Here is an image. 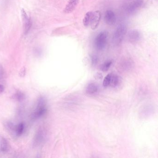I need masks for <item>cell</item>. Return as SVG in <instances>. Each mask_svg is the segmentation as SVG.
Returning <instances> with one entry per match:
<instances>
[{
  "label": "cell",
  "instance_id": "1",
  "mask_svg": "<svg viewBox=\"0 0 158 158\" xmlns=\"http://www.w3.org/2000/svg\"><path fill=\"white\" fill-rule=\"evenodd\" d=\"M47 101L43 97H40L37 102L35 109L32 113L31 119L36 120L42 117L47 112Z\"/></svg>",
  "mask_w": 158,
  "mask_h": 158
},
{
  "label": "cell",
  "instance_id": "2",
  "mask_svg": "<svg viewBox=\"0 0 158 158\" xmlns=\"http://www.w3.org/2000/svg\"><path fill=\"white\" fill-rule=\"evenodd\" d=\"M47 136V131L46 128L43 126L40 127L38 129L36 132L34 139H33L32 145L34 148H38L42 146Z\"/></svg>",
  "mask_w": 158,
  "mask_h": 158
},
{
  "label": "cell",
  "instance_id": "3",
  "mask_svg": "<svg viewBox=\"0 0 158 158\" xmlns=\"http://www.w3.org/2000/svg\"><path fill=\"white\" fill-rule=\"evenodd\" d=\"M127 32V27L124 24H120L115 29L112 37V42L118 46L122 43Z\"/></svg>",
  "mask_w": 158,
  "mask_h": 158
},
{
  "label": "cell",
  "instance_id": "4",
  "mask_svg": "<svg viewBox=\"0 0 158 158\" xmlns=\"http://www.w3.org/2000/svg\"><path fill=\"white\" fill-rule=\"evenodd\" d=\"M109 33L107 31L100 32L94 40V46L98 50H102L105 48L108 41Z\"/></svg>",
  "mask_w": 158,
  "mask_h": 158
},
{
  "label": "cell",
  "instance_id": "5",
  "mask_svg": "<svg viewBox=\"0 0 158 158\" xmlns=\"http://www.w3.org/2000/svg\"><path fill=\"white\" fill-rule=\"evenodd\" d=\"M21 16L23 24L24 34L27 35L28 34L32 26V19L31 17L27 15L26 11L22 9L21 11Z\"/></svg>",
  "mask_w": 158,
  "mask_h": 158
},
{
  "label": "cell",
  "instance_id": "6",
  "mask_svg": "<svg viewBox=\"0 0 158 158\" xmlns=\"http://www.w3.org/2000/svg\"><path fill=\"white\" fill-rule=\"evenodd\" d=\"M143 0H135L128 4L126 7L127 12L129 15L135 14L143 5Z\"/></svg>",
  "mask_w": 158,
  "mask_h": 158
},
{
  "label": "cell",
  "instance_id": "7",
  "mask_svg": "<svg viewBox=\"0 0 158 158\" xmlns=\"http://www.w3.org/2000/svg\"><path fill=\"white\" fill-rule=\"evenodd\" d=\"M142 38L141 33L139 30L134 29L128 32L127 39L128 41L131 43H136L140 41Z\"/></svg>",
  "mask_w": 158,
  "mask_h": 158
},
{
  "label": "cell",
  "instance_id": "8",
  "mask_svg": "<svg viewBox=\"0 0 158 158\" xmlns=\"http://www.w3.org/2000/svg\"><path fill=\"white\" fill-rule=\"evenodd\" d=\"M104 21L108 25L113 26L116 22V17L114 12L111 10H108L105 12Z\"/></svg>",
  "mask_w": 158,
  "mask_h": 158
},
{
  "label": "cell",
  "instance_id": "9",
  "mask_svg": "<svg viewBox=\"0 0 158 158\" xmlns=\"http://www.w3.org/2000/svg\"><path fill=\"white\" fill-rule=\"evenodd\" d=\"M101 17V14L99 11H96L94 12H92L89 26H90L91 28L93 30L98 27L99 23Z\"/></svg>",
  "mask_w": 158,
  "mask_h": 158
},
{
  "label": "cell",
  "instance_id": "10",
  "mask_svg": "<svg viewBox=\"0 0 158 158\" xmlns=\"http://www.w3.org/2000/svg\"><path fill=\"white\" fill-rule=\"evenodd\" d=\"M79 2V0H69L68 3L64 9V13L69 14L74 10Z\"/></svg>",
  "mask_w": 158,
  "mask_h": 158
},
{
  "label": "cell",
  "instance_id": "11",
  "mask_svg": "<svg viewBox=\"0 0 158 158\" xmlns=\"http://www.w3.org/2000/svg\"><path fill=\"white\" fill-rule=\"evenodd\" d=\"M99 90V87L95 83H91L89 84L86 88L85 91L87 94L89 95H93L98 93Z\"/></svg>",
  "mask_w": 158,
  "mask_h": 158
},
{
  "label": "cell",
  "instance_id": "12",
  "mask_svg": "<svg viewBox=\"0 0 158 158\" xmlns=\"http://www.w3.org/2000/svg\"><path fill=\"white\" fill-rule=\"evenodd\" d=\"M121 78L117 75L112 74L110 86L114 88L117 87L121 82Z\"/></svg>",
  "mask_w": 158,
  "mask_h": 158
},
{
  "label": "cell",
  "instance_id": "13",
  "mask_svg": "<svg viewBox=\"0 0 158 158\" xmlns=\"http://www.w3.org/2000/svg\"><path fill=\"white\" fill-rule=\"evenodd\" d=\"M4 127L5 129L11 134H15V126L14 124L12 122H10V121H6L4 122Z\"/></svg>",
  "mask_w": 158,
  "mask_h": 158
},
{
  "label": "cell",
  "instance_id": "14",
  "mask_svg": "<svg viewBox=\"0 0 158 158\" xmlns=\"http://www.w3.org/2000/svg\"><path fill=\"white\" fill-rule=\"evenodd\" d=\"M0 149L3 153H5L9 149V144L7 139L4 137H2L0 140Z\"/></svg>",
  "mask_w": 158,
  "mask_h": 158
},
{
  "label": "cell",
  "instance_id": "15",
  "mask_svg": "<svg viewBox=\"0 0 158 158\" xmlns=\"http://www.w3.org/2000/svg\"><path fill=\"white\" fill-rule=\"evenodd\" d=\"M25 126L23 123H21L15 126V135L16 136H21L23 133Z\"/></svg>",
  "mask_w": 158,
  "mask_h": 158
},
{
  "label": "cell",
  "instance_id": "16",
  "mask_svg": "<svg viewBox=\"0 0 158 158\" xmlns=\"http://www.w3.org/2000/svg\"><path fill=\"white\" fill-rule=\"evenodd\" d=\"M92 14V12H89L86 14L85 15L84 17V20H83V23H84V25L86 27H88L90 25Z\"/></svg>",
  "mask_w": 158,
  "mask_h": 158
},
{
  "label": "cell",
  "instance_id": "17",
  "mask_svg": "<svg viewBox=\"0 0 158 158\" xmlns=\"http://www.w3.org/2000/svg\"><path fill=\"white\" fill-rule=\"evenodd\" d=\"M112 64V60H109L106 61L104 63L102 64L100 67L101 70L102 72H107L109 70Z\"/></svg>",
  "mask_w": 158,
  "mask_h": 158
},
{
  "label": "cell",
  "instance_id": "18",
  "mask_svg": "<svg viewBox=\"0 0 158 158\" xmlns=\"http://www.w3.org/2000/svg\"><path fill=\"white\" fill-rule=\"evenodd\" d=\"M12 98L17 101L22 102L25 98V95L23 92L19 91L14 94Z\"/></svg>",
  "mask_w": 158,
  "mask_h": 158
},
{
  "label": "cell",
  "instance_id": "19",
  "mask_svg": "<svg viewBox=\"0 0 158 158\" xmlns=\"http://www.w3.org/2000/svg\"><path fill=\"white\" fill-rule=\"evenodd\" d=\"M112 74V73L108 74L105 77L103 81V85L105 87H108L110 86V84Z\"/></svg>",
  "mask_w": 158,
  "mask_h": 158
},
{
  "label": "cell",
  "instance_id": "20",
  "mask_svg": "<svg viewBox=\"0 0 158 158\" xmlns=\"http://www.w3.org/2000/svg\"><path fill=\"white\" fill-rule=\"evenodd\" d=\"M91 61L92 64L96 65L98 61V58L97 55H93L91 56Z\"/></svg>",
  "mask_w": 158,
  "mask_h": 158
},
{
  "label": "cell",
  "instance_id": "21",
  "mask_svg": "<svg viewBox=\"0 0 158 158\" xmlns=\"http://www.w3.org/2000/svg\"><path fill=\"white\" fill-rule=\"evenodd\" d=\"M4 70L3 67L0 65V80H2L4 77Z\"/></svg>",
  "mask_w": 158,
  "mask_h": 158
},
{
  "label": "cell",
  "instance_id": "22",
  "mask_svg": "<svg viewBox=\"0 0 158 158\" xmlns=\"http://www.w3.org/2000/svg\"><path fill=\"white\" fill-rule=\"evenodd\" d=\"M35 53L37 55H40L42 53V51L40 49V48H36L35 49Z\"/></svg>",
  "mask_w": 158,
  "mask_h": 158
},
{
  "label": "cell",
  "instance_id": "23",
  "mask_svg": "<svg viewBox=\"0 0 158 158\" xmlns=\"http://www.w3.org/2000/svg\"><path fill=\"white\" fill-rule=\"evenodd\" d=\"M4 90V87L3 85L0 84V94L3 92Z\"/></svg>",
  "mask_w": 158,
  "mask_h": 158
}]
</instances>
